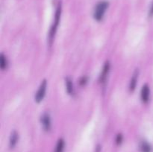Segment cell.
Returning <instances> with one entry per match:
<instances>
[{"label":"cell","mask_w":153,"mask_h":152,"mask_svg":"<svg viewBox=\"0 0 153 152\" xmlns=\"http://www.w3.org/2000/svg\"><path fill=\"white\" fill-rule=\"evenodd\" d=\"M108 7V1H102L100 2H99L97 4V6H96L95 10H94V19L97 21H98V22L102 20Z\"/></svg>","instance_id":"1"},{"label":"cell","mask_w":153,"mask_h":152,"mask_svg":"<svg viewBox=\"0 0 153 152\" xmlns=\"http://www.w3.org/2000/svg\"><path fill=\"white\" fill-rule=\"evenodd\" d=\"M61 5L59 4L57 8L56 12H55V22H54L53 25H52V28L50 30V32H49V46H52V42H53L54 37H55V34L56 33L57 28L58 26V23H59L60 18H61Z\"/></svg>","instance_id":"2"},{"label":"cell","mask_w":153,"mask_h":152,"mask_svg":"<svg viewBox=\"0 0 153 152\" xmlns=\"http://www.w3.org/2000/svg\"><path fill=\"white\" fill-rule=\"evenodd\" d=\"M46 88H47V82H46V80H44L41 83L35 95V101L37 102H40L43 99L45 95H46Z\"/></svg>","instance_id":"3"},{"label":"cell","mask_w":153,"mask_h":152,"mask_svg":"<svg viewBox=\"0 0 153 152\" xmlns=\"http://www.w3.org/2000/svg\"><path fill=\"white\" fill-rule=\"evenodd\" d=\"M41 124L43 125V128L45 131H49L52 128V122H51L50 116L47 113H44L41 116Z\"/></svg>","instance_id":"4"},{"label":"cell","mask_w":153,"mask_h":152,"mask_svg":"<svg viewBox=\"0 0 153 152\" xmlns=\"http://www.w3.org/2000/svg\"><path fill=\"white\" fill-rule=\"evenodd\" d=\"M149 95H150V89L149 86L147 84L143 85L141 89V100L143 103H147L149 100Z\"/></svg>","instance_id":"5"},{"label":"cell","mask_w":153,"mask_h":152,"mask_svg":"<svg viewBox=\"0 0 153 152\" xmlns=\"http://www.w3.org/2000/svg\"><path fill=\"white\" fill-rule=\"evenodd\" d=\"M138 75H139V72L138 69L135 70V72L133 74L132 77L131 79V82H130V85H129V89L131 92H133V91L135 89L136 85H137V79H138Z\"/></svg>","instance_id":"6"},{"label":"cell","mask_w":153,"mask_h":152,"mask_svg":"<svg viewBox=\"0 0 153 152\" xmlns=\"http://www.w3.org/2000/svg\"><path fill=\"white\" fill-rule=\"evenodd\" d=\"M109 69H110V64L109 63H106L105 64L104 67H103L102 72V75L100 76V80H101L102 83H104L106 80V78H107L108 74Z\"/></svg>","instance_id":"7"},{"label":"cell","mask_w":153,"mask_h":152,"mask_svg":"<svg viewBox=\"0 0 153 152\" xmlns=\"http://www.w3.org/2000/svg\"><path fill=\"white\" fill-rule=\"evenodd\" d=\"M17 141H18V134L16 132V131H13V132L11 133V135H10V142H9V144H10V147L11 148H14L15 145H16V143H17Z\"/></svg>","instance_id":"8"},{"label":"cell","mask_w":153,"mask_h":152,"mask_svg":"<svg viewBox=\"0 0 153 152\" xmlns=\"http://www.w3.org/2000/svg\"><path fill=\"white\" fill-rule=\"evenodd\" d=\"M140 148L142 152H152V147H151V145L145 141L142 142Z\"/></svg>","instance_id":"9"},{"label":"cell","mask_w":153,"mask_h":152,"mask_svg":"<svg viewBox=\"0 0 153 152\" xmlns=\"http://www.w3.org/2000/svg\"><path fill=\"white\" fill-rule=\"evenodd\" d=\"M64 145H65V143H64V139H61L58 140V143H57L56 148H55V152H63L64 151Z\"/></svg>","instance_id":"10"},{"label":"cell","mask_w":153,"mask_h":152,"mask_svg":"<svg viewBox=\"0 0 153 152\" xmlns=\"http://www.w3.org/2000/svg\"><path fill=\"white\" fill-rule=\"evenodd\" d=\"M66 87H67V91L69 94L71 95V94L73 93V83H72V80L68 77L66 79Z\"/></svg>","instance_id":"11"},{"label":"cell","mask_w":153,"mask_h":152,"mask_svg":"<svg viewBox=\"0 0 153 152\" xmlns=\"http://www.w3.org/2000/svg\"><path fill=\"white\" fill-rule=\"evenodd\" d=\"M7 59H6V58L4 57V55L1 54V59H0V66H1V69L4 70V69L7 67Z\"/></svg>","instance_id":"12"},{"label":"cell","mask_w":153,"mask_h":152,"mask_svg":"<svg viewBox=\"0 0 153 152\" xmlns=\"http://www.w3.org/2000/svg\"><path fill=\"white\" fill-rule=\"evenodd\" d=\"M122 136L121 135H118L117 137V143L119 144V143H121V142H122Z\"/></svg>","instance_id":"13"},{"label":"cell","mask_w":153,"mask_h":152,"mask_svg":"<svg viewBox=\"0 0 153 152\" xmlns=\"http://www.w3.org/2000/svg\"><path fill=\"white\" fill-rule=\"evenodd\" d=\"M149 15H150V16H153V4L152 7H151L150 10H149Z\"/></svg>","instance_id":"14"}]
</instances>
